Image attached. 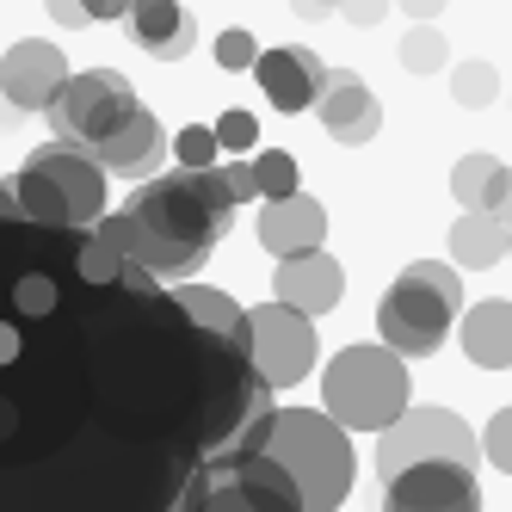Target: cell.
<instances>
[{
	"mask_svg": "<svg viewBox=\"0 0 512 512\" xmlns=\"http://www.w3.org/2000/svg\"><path fill=\"white\" fill-rule=\"evenodd\" d=\"M25 167H38V173L50 179V186L62 192L68 223H75V229H99V216H105V173H99L87 155L62 149V142H44V149L31 155Z\"/></svg>",
	"mask_w": 512,
	"mask_h": 512,
	"instance_id": "obj_13",
	"label": "cell"
},
{
	"mask_svg": "<svg viewBox=\"0 0 512 512\" xmlns=\"http://www.w3.org/2000/svg\"><path fill=\"white\" fill-rule=\"evenodd\" d=\"M482 216H494V223L512 235V167H500V173H494V186H488V204H482Z\"/></svg>",
	"mask_w": 512,
	"mask_h": 512,
	"instance_id": "obj_29",
	"label": "cell"
},
{
	"mask_svg": "<svg viewBox=\"0 0 512 512\" xmlns=\"http://www.w3.org/2000/svg\"><path fill=\"white\" fill-rule=\"evenodd\" d=\"M173 155L186 173H210V167H223V149H216V130L210 124H186L173 136Z\"/></svg>",
	"mask_w": 512,
	"mask_h": 512,
	"instance_id": "obj_23",
	"label": "cell"
},
{
	"mask_svg": "<svg viewBox=\"0 0 512 512\" xmlns=\"http://www.w3.org/2000/svg\"><path fill=\"white\" fill-rule=\"evenodd\" d=\"M445 62H451V50H445V38H438L432 25L401 38V68H408V75H432V68H445Z\"/></svg>",
	"mask_w": 512,
	"mask_h": 512,
	"instance_id": "obj_25",
	"label": "cell"
},
{
	"mask_svg": "<svg viewBox=\"0 0 512 512\" xmlns=\"http://www.w3.org/2000/svg\"><path fill=\"white\" fill-rule=\"evenodd\" d=\"M142 112V99L130 93L124 75H112V68H87V75H68L62 99L50 105V130L62 149H75L87 161H99V149H112V142L130 130V118Z\"/></svg>",
	"mask_w": 512,
	"mask_h": 512,
	"instance_id": "obj_6",
	"label": "cell"
},
{
	"mask_svg": "<svg viewBox=\"0 0 512 512\" xmlns=\"http://www.w3.org/2000/svg\"><path fill=\"white\" fill-rule=\"evenodd\" d=\"M179 512H303V494L278 463L229 457V463H210L198 475Z\"/></svg>",
	"mask_w": 512,
	"mask_h": 512,
	"instance_id": "obj_8",
	"label": "cell"
},
{
	"mask_svg": "<svg viewBox=\"0 0 512 512\" xmlns=\"http://www.w3.org/2000/svg\"><path fill=\"white\" fill-rule=\"evenodd\" d=\"M315 118L321 130L346 142V149H358V142H371L383 130V112H377V93L364 87L352 68H327V81H321V99H315Z\"/></svg>",
	"mask_w": 512,
	"mask_h": 512,
	"instance_id": "obj_14",
	"label": "cell"
},
{
	"mask_svg": "<svg viewBox=\"0 0 512 512\" xmlns=\"http://www.w3.org/2000/svg\"><path fill=\"white\" fill-rule=\"evenodd\" d=\"M272 389L93 229L0 216V512H179Z\"/></svg>",
	"mask_w": 512,
	"mask_h": 512,
	"instance_id": "obj_1",
	"label": "cell"
},
{
	"mask_svg": "<svg viewBox=\"0 0 512 512\" xmlns=\"http://www.w3.org/2000/svg\"><path fill=\"white\" fill-rule=\"evenodd\" d=\"M321 235H327V210H321V198L297 192V198H284V204H260V247L278 253V260L321 253Z\"/></svg>",
	"mask_w": 512,
	"mask_h": 512,
	"instance_id": "obj_16",
	"label": "cell"
},
{
	"mask_svg": "<svg viewBox=\"0 0 512 512\" xmlns=\"http://www.w3.org/2000/svg\"><path fill=\"white\" fill-rule=\"evenodd\" d=\"M475 457H482V438L463 426V414L420 408V401L377 438V475H383V488L395 482L401 469H420V463H457V469L475 475Z\"/></svg>",
	"mask_w": 512,
	"mask_h": 512,
	"instance_id": "obj_7",
	"label": "cell"
},
{
	"mask_svg": "<svg viewBox=\"0 0 512 512\" xmlns=\"http://www.w3.org/2000/svg\"><path fill=\"white\" fill-rule=\"evenodd\" d=\"M253 192H260L266 204L297 198V155H284V149H260V161H253Z\"/></svg>",
	"mask_w": 512,
	"mask_h": 512,
	"instance_id": "obj_22",
	"label": "cell"
},
{
	"mask_svg": "<svg viewBox=\"0 0 512 512\" xmlns=\"http://www.w3.org/2000/svg\"><path fill=\"white\" fill-rule=\"evenodd\" d=\"M235 223V192L223 167L210 173H186L173 167L149 186H136L130 204L118 216H99V241L118 247L124 260H136L155 278H186L198 260H210V247L229 235Z\"/></svg>",
	"mask_w": 512,
	"mask_h": 512,
	"instance_id": "obj_2",
	"label": "cell"
},
{
	"mask_svg": "<svg viewBox=\"0 0 512 512\" xmlns=\"http://www.w3.org/2000/svg\"><path fill=\"white\" fill-rule=\"evenodd\" d=\"M216 62H223V68H253V62H260V44H253V31L229 25L223 38H216Z\"/></svg>",
	"mask_w": 512,
	"mask_h": 512,
	"instance_id": "obj_27",
	"label": "cell"
},
{
	"mask_svg": "<svg viewBox=\"0 0 512 512\" xmlns=\"http://www.w3.org/2000/svg\"><path fill=\"white\" fill-rule=\"evenodd\" d=\"M68 87V62L56 44L44 38H19L7 56H0V105H13V118L25 112H50Z\"/></svg>",
	"mask_w": 512,
	"mask_h": 512,
	"instance_id": "obj_10",
	"label": "cell"
},
{
	"mask_svg": "<svg viewBox=\"0 0 512 512\" xmlns=\"http://www.w3.org/2000/svg\"><path fill=\"white\" fill-rule=\"evenodd\" d=\"M161 161H167V130H161V118L155 112H136L130 118V130L112 142V149H99V173H118V179H161Z\"/></svg>",
	"mask_w": 512,
	"mask_h": 512,
	"instance_id": "obj_17",
	"label": "cell"
},
{
	"mask_svg": "<svg viewBox=\"0 0 512 512\" xmlns=\"http://www.w3.org/2000/svg\"><path fill=\"white\" fill-rule=\"evenodd\" d=\"M383 512H482V488L457 463H420L383 488Z\"/></svg>",
	"mask_w": 512,
	"mask_h": 512,
	"instance_id": "obj_11",
	"label": "cell"
},
{
	"mask_svg": "<svg viewBox=\"0 0 512 512\" xmlns=\"http://www.w3.org/2000/svg\"><path fill=\"white\" fill-rule=\"evenodd\" d=\"M494 173H500V161H494V155H463V161L451 167V192H457L463 216H475V210L488 204V186H494Z\"/></svg>",
	"mask_w": 512,
	"mask_h": 512,
	"instance_id": "obj_21",
	"label": "cell"
},
{
	"mask_svg": "<svg viewBox=\"0 0 512 512\" xmlns=\"http://www.w3.org/2000/svg\"><path fill=\"white\" fill-rule=\"evenodd\" d=\"M457 309H463V284H457V266L445 260H420L408 266L377 303V334L395 358H432L445 346V334L457 327Z\"/></svg>",
	"mask_w": 512,
	"mask_h": 512,
	"instance_id": "obj_5",
	"label": "cell"
},
{
	"mask_svg": "<svg viewBox=\"0 0 512 512\" xmlns=\"http://www.w3.org/2000/svg\"><path fill=\"white\" fill-rule=\"evenodd\" d=\"M0 216H19V204H13V192L0 186Z\"/></svg>",
	"mask_w": 512,
	"mask_h": 512,
	"instance_id": "obj_33",
	"label": "cell"
},
{
	"mask_svg": "<svg viewBox=\"0 0 512 512\" xmlns=\"http://www.w3.org/2000/svg\"><path fill=\"white\" fill-rule=\"evenodd\" d=\"M451 260H457V266H475V272H482V266H500V260H506V229L494 223V216H482V210H475V216H457V223H451Z\"/></svg>",
	"mask_w": 512,
	"mask_h": 512,
	"instance_id": "obj_20",
	"label": "cell"
},
{
	"mask_svg": "<svg viewBox=\"0 0 512 512\" xmlns=\"http://www.w3.org/2000/svg\"><path fill=\"white\" fill-rule=\"evenodd\" d=\"M482 457H488L500 475H512V408H500V414L488 420V432H482Z\"/></svg>",
	"mask_w": 512,
	"mask_h": 512,
	"instance_id": "obj_26",
	"label": "cell"
},
{
	"mask_svg": "<svg viewBox=\"0 0 512 512\" xmlns=\"http://www.w3.org/2000/svg\"><path fill=\"white\" fill-rule=\"evenodd\" d=\"M451 93H457V105H469V112H482V105L500 93V75H494V62H457V75H451Z\"/></svg>",
	"mask_w": 512,
	"mask_h": 512,
	"instance_id": "obj_24",
	"label": "cell"
},
{
	"mask_svg": "<svg viewBox=\"0 0 512 512\" xmlns=\"http://www.w3.org/2000/svg\"><path fill=\"white\" fill-rule=\"evenodd\" d=\"M124 19H130V38L149 50L155 62H179V56L192 50V38H198L192 13H186V7H173V0H136Z\"/></svg>",
	"mask_w": 512,
	"mask_h": 512,
	"instance_id": "obj_18",
	"label": "cell"
},
{
	"mask_svg": "<svg viewBox=\"0 0 512 512\" xmlns=\"http://www.w3.org/2000/svg\"><path fill=\"white\" fill-rule=\"evenodd\" d=\"M223 179H229L235 204H253V198H260V192H253V161H223Z\"/></svg>",
	"mask_w": 512,
	"mask_h": 512,
	"instance_id": "obj_30",
	"label": "cell"
},
{
	"mask_svg": "<svg viewBox=\"0 0 512 512\" xmlns=\"http://www.w3.org/2000/svg\"><path fill=\"white\" fill-rule=\"evenodd\" d=\"M56 25H93V13H87V0H50L44 7Z\"/></svg>",
	"mask_w": 512,
	"mask_h": 512,
	"instance_id": "obj_31",
	"label": "cell"
},
{
	"mask_svg": "<svg viewBox=\"0 0 512 512\" xmlns=\"http://www.w3.org/2000/svg\"><path fill=\"white\" fill-rule=\"evenodd\" d=\"M321 408L340 432H389L401 414L414 408L408 395V364L389 346H346L321 377Z\"/></svg>",
	"mask_w": 512,
	"mask_h": 512,
	"instance_id": "obj_4",
	"label": "cell"
},
{
	"mask_svg": "<svg viewBox=\"0 0 512 512\" xmlns=\"http://www.w3.org/2000/svg\"><path fill=\"white\" fill-rule=\"evenodd\" d=\"M463 352L482 371H512V303L488 297L463 315Z\"/></svg>",
	"mask_w": 512,
	"mask_h": 512,
	"instance_id": "obj_19",
	"label": "cell"
},
{
	"mask_svg": "<svg viewBox=\"0 0 512 512\" xmlns=\"http://www.w3.org/2000/svg\"><path fill=\"white\" fill-rule=\"evenodd\" d=\"M210 130H216V149H235V155H247V149H253V136H260L247 112H223Z\"/></svg>",
	"mask_w": 512,
	"mask_h": 512,
	"instance_id": "obj_28",
	"label": "cell"
},
{
	"mask_svg": "<svg viewBox=\"0 0 512 512\" xmlns=\"http://www.w3.org/2000/svg\"><path fill=\"white\" fill-rule=\"evenodd\" d=\"M253 75H260V93L272 99V112H309L321 99V81H327V62L303 44H278V50H260L253 62Z\"/></svg>",
	"mask_w": 512,
	"mask_h": 512,
	"instance_id": "obj_12",
	"label": "cell"
},
{
	"mask_svg": "<svg viewBox=\"0 0 512 512\" xmlns=\"http://www.w3.org/2000/svg\"><path fill=\"white\" fill-rule=\"evenodd\" d=\"M266 463H278L303 494V512H340L352 488V438L315 414V408H278L260 445Z\"/></svg>",
	"mask_w": 512,
	"mask_h": 512,
	"instance_id": "obj_3",
	"label": "cell"
},
{
	"mask_svg": "<svg viewBox=\"0 0 512 512\" xmlns=\"http://www.w3.org/2000/svg\"><path fill=\"white\" fill-rule=\"evenodd\" d=\"M247 334H253V371H260L266 389H290L309 377V364L321 358V340H315V321L290 315L278 303L266 309H247Z\"/></svg>",
	"mask_w": 512,
	"mask_h": 512,
	"instance_id": "obj_9",
	"label": "cell"
},
{
	"mask_svg": "<svg viewBox=\"0 0 512 512\" xmlns=\"http://www.w3.org/2000/svg\"><path fill=\"white\" fill-rule=\"evenodd\" d=\"M346 19H352V25H377V19H383V7H352Z\"/></svg>",
	"mask_w": 512,
	"mask_h": 512,
	"instance_id": "obj_32",
	"label": "cell"
},
{
	"mask_svg": "<svg viewBox=\"0 0 512 512\" xmlns=\"http://www.w3.org/2000/svg\"><path fill=\"white\" fill-rule=\"evenodd\" d=\"M506 253H512V235H506Z\"/></svg>",
	"mask_w": 512,
	"mask_h": 512,
	"instance_id": "obj_34",
	"label": "cell"
},
{
	"mask_svg": "<svg viewBox=\"0 0 512 512\" xmlns=\"http://www.w3.org/2000/svg\"><path fill=\"white\" fill-rule=\"evenodd\" d=\"M272 290H278V309L315 321V315H327V309H340L346 272H340V260H327V253H297V260H278Z\"/></svg>",
	"mask_w": 512,
	"mask_h": 512,
	"instance_id": "obj_15",
	"label": "cell"
}]
</instances>
